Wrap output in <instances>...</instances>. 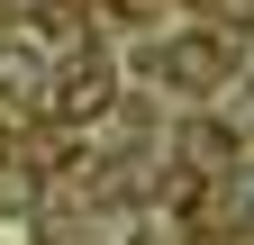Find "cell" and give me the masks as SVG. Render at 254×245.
I'll list each match as a JSON object with an SVG mask.
<instances>
[]
</instances>
